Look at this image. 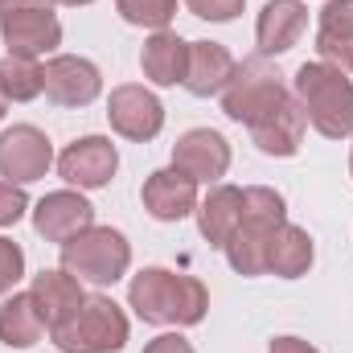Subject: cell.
I'll return each instance as SVG.
<instances>
[{
    "label": "cell",
    "instance_id": "obj_1",
    "mask_svg": "<svg viewBox=\"0 0 353 353\" xmlns=\"http://www.w3.org/2000/svg\"><path fill=\"white\" fill-rule=\"evenodd\" d=\"M132 308L152 321V325H197L205 316V288L189 275H173V271H161V267H148L132 279V292H128Z\"/></svg>",
    "mask_w": 353,
    "mask_h": 353
},
{
    "label": "cell",
    "instance_id": "obj_2",
    "mask_svg": "<svg viewBox=\"0 0 353 353\" xmlns=\"http://www.w3.org/2000/svg\"><path fill=\"white\" fill-rule=\"evenodd\" d=\"M296 90H300L304 115L312 119V128L321 136L341 140V136L353 132V83L341 70L321 66V62H308L296 74Z\"/></svg>",
    "mask_w": 353,
    "mask_h": 353
},
{
    "label": "cell",
    "instance_id": "obj_3",
    "mask_svg": "<svg viewBox=\"0 0 353 353\" xmlns=\"http://www.w3.org/2000/svg\"><path fill=\"white\" fill-rule=\"evenodd\" d=\"M279 226H283V197L275 189H243V222L226 243L234 271L243 275L267 271V247Z\"/></svg>",
    "mask_w": 353,
    "mask_h": 353
},
{
    "label": "cell",
    "instance_id": "obj_4",
    "mask_svg": "<svg viewBox=\"0 0 353 353\" xmlns=\"http://www.w3.org/2000/svg\"><path fill=\"white\" fill-rule=\"evenodd\" d=\"M54 341L66 353H115L128 341V316L107 296H90L62 329H54Z\"/></svg>",
    "mask_w": 353,
    "mask_h": 353
},
{
    "label": "cell",
    "instance_id": "obj_5",
    "mask_svg": "<svg viewBox=\"0 0 353 353\" xmlns=\"http://www.w3.org/2000/svg\"><path fill=\"white\" fill-rule=\"evenodd\" d=\"M132 259L128 243L119 230L111 226H87L83 234H74L70 243H62V263L74 279L90 283H115L123 275V267Z\"/></svg>",
    "mask_w": 353,
    "mask_h": 353
},
{
    "label": "cell",
    "instance_id": "obj_6",
    "mask_svg": "<svg viewBox=\"0 0 353 353\" xmlns=\"http://www.w3.org/2000/svg\"><path fill=\"white\" fill-rule=\"evenodd\" d=\"M0 33L8 54L37 58L62 41V25L54 17V0H0Z\"/></svg>",
    "mask_w": 353,
    "mask_h": 353
},
{
    "label": "cell",
    "instance_id": "obj_7",
    "mask_svg": "<svg viewBox=\"0 0 353 353\" xmlns=\"http://www.w3.org/2000/svg\"><path fill=\"white\" fill-rule=\"evenodd\" d=\"M292 94L279 87V74L275 70H267L259 58H251V62H243V66H234V74H230V83H226V94H222V107H226V115L230 119H239V123H259L267 119L275 107H283Z\"/></svg>",
    "mask_w": 353,
    "mask_h": 353
},
{
    "label": "cell",
    "instance_id": "obj_8",
    "mask_svg": "<svg viewBox=\"0 0 353 353\" xmlns=\"http://www.w3.org/2000/svg\"><path fill=\"white\" fill-rule=\"evenodd\" d=\"M46 169H50V140L37 128L21 123L0 136V176L37 181V176H46Z\"/></svg>",
    "mask_w": 353,
    "mask_h": 353
},
{
    "label": "cell",
    "instance_id": "obj_9",
    "mask_svg": "<svg viewBox=\"0 0 353 353\" xmlns=\"http://www.w3.org/2000/svg\"><path fill=\"white\" fill-rule=\"evenodd\" d=\"M111 128L128 140H152L165 123V111L157 103V94H148L144 87H119L111 94Z\"/></svg>",
    "mask_w": 353,
    "mask_h": 353
},
{
    "label": "cell",
    "instance_id": "obj_10",
    "mask_svg": "<svg viewBox=\"0 0 353 353\" xmlns=\"http://www.w3.org/2000/svg\"><path fill=\"white\" fill-rule=\"evenodd\" d=\"M41 90L62 107H83L99 94V70L87 58H54L41 66Z\"/></svg>",
    "mask_w": 353,
    "mask_h": 353
},
{
    "label": "cell",
    "instance_id": "obj_11",
    "mask_svg": "<svg viewBox=\"0 0 353 353\" xmlns=\"http://www.w3.org/2000/svg\"><path fill=\"white\" fill-rule=\"evenodd\" d=\"M115 165H119V157H115L111 140H103V136H87V140L70 144V148L62 152V161H58L62 176H66L70 185H83V189L107 185V176L115 173Z\"/></svg>",
    "mask_w": 353,
    "mask_h": 353
},
{
    "label": "cell",
    "instance_id": "obj_12",
    "mask_svg": "<svg viewBox=\"0 0 353 353\" xmlns=\"http://www.w3.org/2000/svg\"><path fill=\"white\" fill-rule=\"evenodd\" d=\"M144 205L152 218L161 222H176L197 205V181L185 169H161L144 181Z\"/></svg>",
    "mask_w": 353,
    "mask_h": 353
},
{
    "label": "cell",
    "instance_id": "obj_13",
    "mask_svg": "<svg viewBox=\"0 0 353 353\" xmlns=\"http://www.w3.org/2000/svg\"><path fill=\"white\" fill-rule=\"evenodd\" d=\"M173 161H176V169H185L193 181H214V176L226 173V165H230V148H226V140H222L218 132H210V128H193V132H185V136L176 140Z\"/></svg>",
    "mask_w": 353,
    "mask_h": 353
},
{
    "label": "cell",
    "instance_id": "obj_14",
    "mask_svg": "<svg viewBox=\"0 0 353 353\" xmlns=\"http://www.w3.org/2000/svg\"><path fill=\"white\" fill-rule=\"evenodd\" d=\"M90 218H94V210H90L87 197H79V193H50V197L37 205L33 226H37V234H46L50 243H70L74 234H83L90 226Z\"/></svg>",
    "mask_w": 353,
    "mask_h": 353
},
{
    "label": "cell",
    "instance_id": "obj_15",
    "mask_svg": "<svg viewBox=\"0 0 353 353\" xmlns=\"http://www.w3.org/2000/svg\"><path fill=\"white\" fill-rule=\"evenodd\" d=\"M33 304H37V312H41V321L50 325V329H62L79 308H83V288H79V279L70 275V271H41L37 279H33Z\"/></svg>",
    "mask_w": 353,
    "mask_h": 353
},
{
    "label": "cell",
    "instance_id": "obj_16",
    "mask_svg": "<svg viewBox=\"0 0 353 353\" xmlns=\"http://www.w3.org/2000/svg\"><path fill=\"white\" fill-rule=\"evenodd\" d=\"M308 25V12L300 0H271L263 12H259V50L263 54H283L296 46V37L304 33Z\"/></svg>",
    "mask_w": 353,
    "mask_h": 353
},
{
    "label": "cell",
    "instance_id": "obj_17",
    "mask_svg": "<svg viewBox=\"0 0 353 353\" xmlns=\"http://www.w3.org/2000/svg\"><path fill=\"white\" fill-rule=\"evenodd\" d=\"M304 123H308V115L288 99L283 107H275L267 119L259 123H251V136H255V144L271 152V157H292L296 148H300V140H304Z\"/></svg>",
    "mask_w": 353,
    "mask_h": 353
},
{
    "label": "cell",
    "instance_id": "obj_18",
    "mask_svg": "<svg viewBox=\"0 0 353 353\" xmlns=\"http://www.w3.org/2000/svg\"><path fill=\"white\" fill-rule=\"evenodd\" d=\"M234 74V58L218 46V41H193L189 46V70H185V87L193 94H214L226 90Z\"/></svg>",
    "mask_w": 353,
    "mask_h": 353
},
{
    "label": "cell",
    "instance_id": "obj_19",
    "mask_svg": "<svg viewBox=\"0 0 353 353\" xmlns=\"http://www.w3.org/2000/svg\"><path fill=\"white\" fill-rule=\"evenodd\" d=\"M316 50L337 62V70H353V0H333L321 12Z\"/></svg>",
    "mask_w": 353,
    "mask_h": 353
},
{
    "label": "cell",
    "instance_id": "obj_20",
    "mask_svg": "<svg viewBox=\"0 0 353 353\" xmlns=\"http://www.w3.org/2000/svg\"><path fill=\"white\" fill-rule=\"evenodd\" d=\"M197 222H201V234L210 239V247H226L230 234H234L239 222H243V189L218 185V189L201 201Z\"/></svg>",
    "mask_w": 353,
    "mask_h": 353
},
{
    "label": "cell",
    "instance_id": "obj_21",
    "mask_svg": "<svg viewBox=\"0 0 353 353\" xmlns=\"http://www.w3.org/2000/svg\"><path fill=\"white\" fill-rule=\"evenodd\" d=\"M144 74L161 87H173V83H185V70H189V41H181L176 33H157L144 54Z\"/></svg>",
    "mask_w": 353,
    "mask_h": 353
},
{
    "label": "cell",
    "instance_id": "obj_22",
    "mask_svg": "<svg viewBox=\"0 0 353 353\" xmlns=\"http://www.w3.org/2000/svg\"><path fill=\"white\" fill-rule=\"evenodd\" d=\"M312 263V239L300 230V226H279L275 234H271V247H267V271H275V275H283V279H296V275H304Z\"/></svg>",
    "mask_w": 353,
    "mask_h": 353
},
{
    "label": "cell",
    "instance_id": "obj_23",
    "mask_svg": "<svg viewBox=\"0 0 353 353\" xmlns=\"http://www.w3.org/2000/svg\"><path fill=\"white\" fill-rule=\"evenodd\" d=\"M41 329H46V321H41L33 296H12V300L0 304V341L4 345L25 350V345H33L41 337Z\"/></svg>",
    "mask_w": 353,
    "mask_h": 353
},
{
    "label": "cell",
    "instance_id": "obj_24",
    "mask_svg": "<svg viewBox=\"0 0 353 353\" xmlns=\"http://www.w3.org/2000/svg\"><path fill=\"white\" fill-rule=\"evenodd\" d=\"M0 87H4L8 99L25 103V99H33V94L41 90V66H33V58L8 54V58L0 62Z\"/></svg>",
    "mask_w": 353,
    "mask_h": 353
},
{
    "label": "cell",
    "instance_id": "obj_25",
    "mask_svg": "<svg viewBox=\"0 0 353 353\" xmlns=\"http://www.w3.org/2000/svg\"><path fill=\"white\" fill-rule=\"evenodd\" d=\"M123 21L132 25H148V29H165L176 12V0H119Z\"/></svg>",
    "mask_w": 353,
    "mask_h": 353
},
{
    "label": "cell",
    "instance_id": "obj_26",
    "mask_svg": "<svg viewBox=\"0 0 353 353\" xmlns=\"http://www.w3.org/2000/svg\"><path fill=\"white\" fill-rule=\"evenodd\" d=\"M21 271H25V255H21V247L8 243V239H0V292H8V288L21 279Z\"/></svg>",
    "mask_w": 353,
    "mask_h": 353
},
{
    "label": "cell",
    "instance_id": "obj_27",
    "mask_svg": "<svg viewBox=\"0 0 353 353\" xmlns=\"http://www.w3.org/2000/svg\"><path fill=\"white\" fill-rule=\"evenodd\" d=\"M193 8V17H205V21H230L243 12V0H185Z\"/></svg>",
    "mask_w": 353,
    "mask_h": 353
},
{
    "label": "cell",
    "instance_id": "obj_28",
    "mask_svg": "<svg viewBox=\"0 0 353 353\" xmlns=\"http://www.w3.org/2000/svg\"><path fill=\"white\" fill-rule=\"evenodd\" d=\"M21 214H25V193L12 181H4L0 185V226H12Z\"/></svg>",
    "mask_w": 353,
    "mask_h": 353
},
{
    "label": "cell",
    "instance_id": "obj_29",
    "mask_svg": "<svg viewBox=\"0 0 353 353\" xmlns=\"http://www.w3.org/2000/svg\"><path fill=\"white\" fill-rule=\"evenodd\" d=\"M144 353H193V350H189V341H185V337H173V333H169V337H157Z\"/></svg>",
    "mask_w": 353,
    "mask_h": 353
},
{
    "label": "cell",
    "instance_id": "obj_30",
    "mask_svg": "<svg viewBox=\"0 0 353 353\" xmlns=\"http://www.w3.org/2000/svg\"><path fill=\"white\" fill-rule=\"evenodd\" d=\"M271 353H316L308 341H300V337H275L271 341Z\"/></svg>",
    "mask_w": 353,
    "mask_h": 353
},
{
    "label": "cell",
    "instance_id": "obj_31",
    "mask_svg": "<svg viewBox=\"0 0 353 353\" xmlns=\"http://www.w3.org/2000/svg\"><path fill=\"white\" fill-rule=\"evenodd\" d=\"M4 107H8V94H4V87H0V115H4Z\"/></svg>",
    "mask_w": 353,
    "mask_h": 353
},
{
    "label": "cell",
    "instance_id": "obj_32",
    "mask_svg": "<svg viewBox=\"0 0 353 353\" xmlns=\"http://www.w3.org/2000/svg\"><path fill=\"white\" fill-rule=\"evenodd\" d=\"M62 4H90V0H62Z\"/></svg>",
    "mask_w": 353,
    "mask_h": 353
},
{
    "label": "cell",
    "instance_id": "obj_33",
    "mask_svg": "<svg viewBox=\"0 0 353 353\" xmlns=\"http://www.w3.org/2000/svg\"><path fill=\"white\" fill-rule=\"evenodd\" d=\"M350 165H353V161H350Z\"/></svg>",
    "mask_w": 353,
    "mask_h": 353
}]
</instances>
